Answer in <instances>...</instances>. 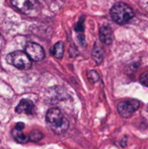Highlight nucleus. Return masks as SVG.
<instances>
[{"label":"nucleus","instance_id":"f257e3e1","mask_svg":"<svg viewBox=\"0 0 148 149\" xmlns=\"http://www.w3.org/2000/svg\"><path fill=\"white\" fill-rule=\"evenodd\" d=\"M46 121L55 134H63L69 127V122L57 108H52L46 114Z\"/></svg>","mask_w":148,"mask_h":149},{"label":"nucleus","instance_id":"f03ea898","mask_svg":"<svg viewBox=\"0 0 148 149\" xmlns=\"http://www.w3.org/2000/svg\"><path fill=\"white\" fill-rule=\"evenodd\" d=\"M110 14H111L112 19L119 24H127L129 20L134 17L133 9L129 5L123 3V2H119V3L115 4L111 8Z\"/></svg>","mask_w":148,"mask_h":149},{"label":"nucleus","instance_id":"7ed1b4c3","mask_svg":"<svg viewBox=\"0 0 148 149\" xmlns=\"http://www.w3.org/2000/svg\"><path fill=\"white\" fill-rule=\"evenodd\" d=\"M11 3L28 16H37L41 12V5L38 0H11Z\"/></svg>","mask_w":148,"mask_h":149},{"label":"nucleus","instance_id":"20e7f679","mask_svg":"<svg viewBox=\"0 0 148 149\" xmlns=\"http://www.w3.org/2000/svg\"><path fill=\"white\" fill-rule=\"evenodd\" d=\"M6 61L10 65L20 70H28L32 67V60L24 51H15L8 54Z\"/></svg>","mask_w":148,"mask_h":149},{"label":"nucleus","instance_id":"39448f33","mask_svg":"<svg viewBox=\"0 0 148 149\" xmlns=\"http://www.w3.org/2000/svg\"><path fill=\"white\" fill-rule=\"evenodd\" d=\"M141 106V102L137 100H128L118 104V112L123 118H130Z\"/></svg>","mask_w":148,"mask_h":149},{"label":"nucleus","instance_id":"423d86ee","mask_svg":"<svg viewBox=\"0 0 148 149\" xmlns=\"http://www.w3.org/2000/svg\"><path fill=\"white\" fill-rule=\"evenodd\" d=\"M24 52L30 57V59L35 62H40L45 58V51L43 47L37 43L28 42L24 47Z\"/></svg>","mask_w":148,"mask_h":149},{"label":"nucleus","instance_id":"0eeeda50","mask_svg":"<svg viewBox=\"0 0 148 149\" xmlns=\"http://www.w3.org/2000/svg\"><path fill=\"white\" fill-rule=\"evenodd\" d=\"M15 112L17 114H26L31 116L35 112V104L32 100L24 98V100H20L19 104L15 108Z\"/></svg>","mask_w":148,"mask_h":149},{"label":"nucleus","instance_id":"6e6552de","mask_svg":"<svg viewBox=\"0 0 148 149\" xmlns=\"http://www.w3.org/2000/svg\"><path fill=\"white\" fill-rule=\"evenodd\" d=\"M24 124L19 122L15 125V128L12 130V136H13L14 140L18 143H26L28 141V136H26L24 133Z\"/></svg>","mask_w":148,"mask_h":149},{"label":"nucleus","instance_id":"1a4fd4ad","mask_svg":"<svg viewBox=\"0 0 148 149\" xmlns=\"http://www.w3.org/2000/svg\"><path fill=\"white\" fill-rule=\"evenodd\" d=\"M99 40L105 45H111L114 40L113 31L109 26H103L99 29Z\"/></svg>","mask_w":148,"mask_h":149},{"label":"nucleus","instance_id":"9d476101","mask_svg":"<svg viewBox=\"0 0 148 149\" xmlns=\"http://www.w3.org/2000/svg\"><path fill=\"white\" fill-rule=\"evenodd\" d=\"M91 56H92V59L97 62V64H101L104 60V50L101 46H99L97 43L94 44L92 49V53H91Z\"/></svg>","mask_w":148,"mask_h":149},{"label":"nucleus","instance_id":"9b49d317","mask_svg":"<svg viewBox=\"0 0 148 149\" xmlns=\"http://www.w3.org/2000/svg\"><path fill=\"white\" fill-rule=\"evenodd\" d=\"M51 55L57 59H61L64 55V43L63 42H58L52 47Z\"/></svg>","mask_w":148,"mask_h":149},{"label":"nucleus","instance_id":"f8f14e48","mask_svg":"<svg viewBox=\"0 0 148 149\" xmlns=\"http://www.w3.org/2000/svg\"><path fill=\"white\" fill-rule=\"evenodd\" d=\"M44 137L43 133L41 131H38V130H35L32 133L28 135V140L32 142H38L40 140H42V138Z\"/></svg>","mask_w":148,"mask_h":149},{"label":"nucleus","instance_id":"ddd939ff","mask_svg":"<svg viewBox=\"0 0 148 149\" xmlns=\"http://www.w3.org/2000/svg\"><path fill=\"white\" fill-rule=\"evenodd\" d=\"M87 78H88V80L90 81L91 83H95L99 80V75L97 71L90 70L87 72Z\"/></svg>","mask_w":148,"mask_h":149},{"label":"nucleus","instance_id":"4468645a","mask_svg":"<svg viewBox=\"0 0 148 149\" xmlns=\"http://www.w3.org/2000/svg\"><path fill=\"white\" fill-rule=\"evenodd\" d=\"M84 16H81V18L79 19V22L76 24V26H75V31H76V33H83V26H84Z\"/></svg>","mask_w":148,"mask_h":149},{"label":"nucleus","instance_id":"2eb2a0df","mask_svg":"<svg viewBox=\"0 0 148 149\" xmlns=\"http://www.w3.org/2000/svg\"><path fill=\"white\" fill-rule=\"evenodd\" d=\"M140 83L144 86H148V71L147 72H144L142 75L140 76Z\"/></svg>","mask_w":148,"mask_h":149},{"label":"nucleus","instance_id":"dca6fc26","mask_svg":"<svg viewBox=\"0 0 148 149\" xmlns=\"http://www.w3.org/2000/svg\"><path fill=\"white\" fill-rule=\"evenodd\" d=\"M127 137H124L123 138V140H122V143H121V145L123 146V147H125V146H126V142H127Z\"/></svg>","mask_w":148,"mask_h":149},{"label":"nucleus","instance_id":"f3484780","mask_svg":"<svg viewBox=\"0 0 148 149\" xmlns=\"http://www.w3.org/2000/svg\"><path fill=\"white\" fill-rule=\"evenodd\" d=\"M147 112H148V107H147Z\"/></svg>","mask_w":148,"mask_h":149}]
</instances>
